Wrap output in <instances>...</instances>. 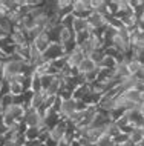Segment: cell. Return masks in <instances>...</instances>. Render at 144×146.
<instances>
[{
    "instance_id": "obj_12",
    "label": "cell",
    "mask_w": 144,
    "mask_h": 146,
    "mask_svg": "<svg viewBox=\"0 0 144 146\" xmlns=\"http://www.w3.org/2000/svg\"><path fill=\"white\" fill-rule=\"evenodd\" d=\"M71 29L75 34L77 33H83V31H89V23H87V20L84 17H75V15H74Z\"/></svg>"
},
{
    "instance_id": "obj_11",
    "label": "cell",
    "mask_w": 144,
    "mask_h": 146,
    "mask_svg": "<svg viewBox=\"0 0 144 146\" xmlns=\"http://www.w3.org/2000/svg\"><path fill=\"white\" fill-rule=\"evenodd\" d=\"M45 58H43V54L38 51L36 46L31 43V46H29V57H28V62L31 63V65L34 66V68H37L38 65H40L41 62H43Z\"/></svg>"
},
{
    "instance_id": "obj_15",
    "label": "cell",
    "mask_w": 144,
    "mask_h": 146,
    "mask_svg": "<svg viewBox=\"0 0 144 146\" xmlns=\"http://www.w3.org/2000/svg\"><path fill=\"white\" fill-rule=\"evenodd\" d=\"M127 134H129V141L132 145L138 146L143 141V134H141V129L139 128H130L127 131Z\"/></svg>"
},
{
    "instance_id": "obj_2",
    "label": "cell",
    "mask_w": 144,
    "mask_h": 146,
    "mask_svg": "<svg viewBox=\"0 0 144 146\" xmlns=\"http://www.w3.org/2000/svg\"><path fill=\"white\" fill-rule=\"evenodd\" d=\"M92 13V2L91 0H74L72 2V14L75 17L86 19Z\"/></svg>"
},
{
    "instance_id": "obj_9",
    "label": "cell",
    "mask_w": 144,
    "mask_h": 146,
    "mask_svg": "<svg viewBox=\"0 0 144 146\" xmlns=\"http://www.w3.org/2000/svg\"><path fill=\"white\" fill-rule=\"evenodd\" d=\"M45 91H41V92H31V97H29V106L34 109H38L40 111L41 108H43V103H45Z\"/></svg>"
},
{
    "instance_id": "obj_8",
    "label": "cell",
    "mask_w": 144,
    "mask_h": 146,
    "mask_svg": "<svg viewBox=\"0 0 144 146\" xmlns=\"http://www.w3.org/2000/svg\"><path fill=\"white\" fill-rule=\"evenodd\" d=\"M84 57H87V56H84L83 51H81L78 46H75V48L68 54V65L71 66V68H77V66L84 60Z\"/></svg>"
},
{
    "instance_id": "obj_16",
    "label": "cell",
    "mask_w": 144,
    "mask_h": 146,
    "mask_svg": "<svg viewBox=\"0 0 144 146\" xmlns=\"http://www.w3.org/2000/svg\"><path fill=\"white\" fill-rule=\"evenodd\" d=\"M87 57L91 58V60L94 62L97 66H100L101 62L104 60V57H106V49H95V51H92Z\"/></svg>"
},
{
    "instance_id": "obj_13",
    "label": "cell",
    "mask_w": 144,
    "mask_h": 146,
    "mask_svg": "<svg viewBox=\"0 0 144 146\" xmlns=\"http://www.w3.org/2000/svg\"><path fill=\"white\" fill-rule=\"evenodd\" d=\"M98 66L95 65L94 62L91 60L89 57H84V60L80 63L78 66H77V69H78V72L80 74H86V72H91V71H94V69H97Z\"/></svg>"
},
{
    "instance_id": "obj_1",
    "label": "cell",
    "mask_w": 144,
    "mask_h": 146,
    "mask_svg": "<svg viewBox=\"0 0 144 146\" xmlns=\"http://www.w3.org/2000/svg\"><path fill=\"white\" fill-rule=\"evenodd\" d=\"M23 123H25L26 128H40L43 125V115L38 109L34 108H26L25 115H23Z\"/></svg>"
},
{
    "instance_id": "obj_18",
    "label": "cell",
    "mask_w": 144,
    "mask_h": 146,
    "mask_svg": "<svg viewBox=\"0 0 144 146\" xmlns=\"http://www.w3.org/2000/svg\"><path fill=\"white\" fill-rule=\"evenodd\" d=\"M14 103H15V97H12L11 94H3V96H0V111L2 112Z\"/></svg>"
},
{
    "instance_id": "obj_7",
    "label": "cell",
    "mask_w": 144,
    "mask_h": 146,
    "mask_svg": "<svg viewBox=\"0 0 144 146\" xmlns=\"http://www.w3.org/2000/svg\"><path fill=\"white\" fill-rule=\"evenodd\" d=\"M31 43H32V45L36 46V48H37L38 51H40L41 54H45L46 51H48V48L51 46L52 40H51V37L48 35V33L45 31V33H41L40 35H37V37L34 38V40L31 42Z\"/></svg>"
},
{
    "instance_id": "obj_6",
    "label": "cell",
    "mask_w": 144,
    "mask_h": 146,
    "mask_svg": "<svg viewBox=\"0 0 144 146\" xmlns=\"http://www.w3.org/2000/svg\"><path fill=\"white\" fill-rule=\"evenodd\" d=\"M64 52V49H63V46L60 45L58 42H52L51 43V46L48 48V51L43 54V58L45 60H49V62H54L55 58H58L60 56H63Z\"/></svg>"
},
{
    "instance_id": "obj_24",
    "label": "cell",
    "mask_w": 144,
    "mask_h": 146,
    "mask_svg": "<svg viewBox=\"0 0 144 146\" xmlns=\"http://www.w3.org/2000/svg\"><path fill=\"white\" fill-rule=\"evenodd\" d=\"M8 129H9V128H8V126H6L5 123H3V121H2V120H0V140H2V139H3V137H5V135H6V132H8Z\"/></svg>"
},
{
    "instance_id": "obj_19",
    "label": "cell",
    "mask_w": 144,
    "mask_h": 146,
    "mask_svg": "<svg viewBox=\"0 0 144 146\" xmlns=\"http://www.w3.org/2000/svg\"><path fill=\"white\" fill-rule=\"evenodd\" d=\"M143 63L139 62V60H137V58H132V57H129V60H127V69H129V72H130V76H133V74H137L139 69L143 68Z\"/></svg>"
},
{
    "instance_id": "obj_25",
    "label": "cell",
    "mask_w": 144,
    "mask_h": 146,
    "mask_svg": "<svg viewBox=\"0 0 144 146\" xmlns=\"http://www.w3.org/2000/svg\"><path fill=\"white\" fill-rule=\"evenodd\" d=\"M69 146H81L80 145V141H78V139H74L71 143H69Z\"/></svg>"
},
{
    "instance_id": "obj_17",
    "label": "cell",
    "mask_w": 144,
    "mask_h": 146,
    "mask_svg": "<svg viewBox=\"0 0 144 146\" xmlns=\"http://www.w3.org/2000/svg\"><path fill=\"white\" fill-rule=\"evenodd\" d=\"M26 141H36L40 139V128H26L25 134H23Z\"/></svg>"
},
{
    "instance_id": "obj_4",
    "label": "cell",
    "mask_w": 144,
    "mask_h": 146,
    "mask_svg": "<svg viewBox=\"0 0 144 146\" xmlns=\"http://www.w3.org/2000/svg\"><path fill=\"white\" fill-rule=\"evenodd\" d=\"M8 40L12 46H25V45H29V38H28V34L25 31H22L20 28H14V31L9 34Z\"/></svg>"
},
{
    "instance_id": "obj_5",
    "label": "cell",
    "mask_w": 144,
    "mask_h": 146,
    "mask_svg": "<svg viewBox=\"0 0 144 146\" xmlns=\"http://www.w3.org/2000/svg\"><path fill=\"white\" fill-rule=\"evenodd\" d=\"M66 132H68V121L66 120H58L55 125L51 128V139L60 143L64 139Z\"/></svg>"
},
{
    "instance_id": "obj_22",
    "label": "cell",
    "mask_w": 144,
    "mask_h": 146,
    "mask_svg": "<svg viewBox=\"0 0 144 146\" xmlns=\"http://www.w3.org/2000/svg\"><path fill=\"white\" fill-rule=\"evenodd\" d=\"M91 35H92L91 29H89V31H83V33H77L75 34V45L78 46V45H81V43H84L86 40H89Z\"/></svg>"
},
{
    "instance_id": "obj_20",
    "label": "cell",
    "mask_w": 144,
    "mask_h": 146,
    "mask_svg": "<svg viewBox=\"0 0 144 146\" xmlns=\"http://www.w3.org/2000/svg\"><path fill=\"white\" fill-rule=\"evenodd\" d=\"M29 91L31 92H41V82H40V76L38 74H34L31 77V83H29Z\"/></svg>"
},
{
    "instance_id": "obj_23",
    "label": "cell",
    "mask_w": 144,
    "mask_h": 146,
    "mask_svg": "<svg viewBox=\"0 0 144 146\" xmlns=\"http://www.w3.org/2000/svg\"><path fill=\"white\" fill-rule=\"evenodd\" d=\"M54 77H55V76H52V74H45V76H40L41 89H43V91H46V89H48V88H49V85L52 83Z\"/></svg>"
},
{
    "instance_id": "obj_26",
    "label": "cell",
    "mask_w": 144,
    "mask_h": 146,
    "mask_svg": "<svg viewBox=\"0 0 144 146\" xmlns=\"http://www.w3.org/2000/svg\"><path fill=\"white\" fill-rule=\"evenodd\" d=\"M141 134H143V141H144V126L141 128Z\"/></svg>"
},
{
    "instance_id": "obj_14",
    "label": "cell",
    "mask_w": 144,
    "mask_h": 146,
    "mask_svg": "<svg viewBox=\"0 0 144 146\" xmlns=\"http://www.w3.org/2000/svg\"><path fill=\"white\" fill-rule=\"evenodd\" d=\"M123 96H124L126 100H129V102H132V103H135L138 106L143 102V94L138 92L137 89H130V91H127V92H123Z\"/></svg>"
},
{
    "instance_id": "obj_10",
    "label": "cell",
    "mask_w": 144,
    "mask_h": 146,
    "mask_svg": "<svg viewBox=\"0 0 144 146\" xmlns=\"http://www.w3.org/2000/svg\"><path fill=\"white\" fill-rule=\"evenodd\" d=\"M63 91V78H61L60 76H57L54 77V80H52V83L49 85V88L45 91L48 96H58V94Z\"/></svg>"
},
{
    "instance_id": "obj_21",
    "label": "cell",
    "mask_w": 144,
    "mask_h": 146,
    "mask_svg": "<svg viewBox=\"0 0 144 146\" xmlns=\"http://www.w3.org/2000/svg\"><path fill=\"white\" fill-rule=\"evenodd\" d=\"M120 132H121V129H120L118 126L115 125V121H110V123L106 126V134L110 137V139H115V137L118 135Z\"/></svg>"
},
{
    "instance_id": "obj_3",
    "label": "cell",
    "mask_w": 144,
    "mask_h": 146,
    "mask_svg": "<svg viewBox=\"0 0 144 146\" xmlns=\"http://www.w3.org/2000/svg\"><path fill=\"white\" fill-rule=\"evenodd\" d=\"M75 111H77V100L74 97L66 98V100L61 102V108H60V112H58V117H60V120H68Z\"/></svg>"
}]
</instances>
